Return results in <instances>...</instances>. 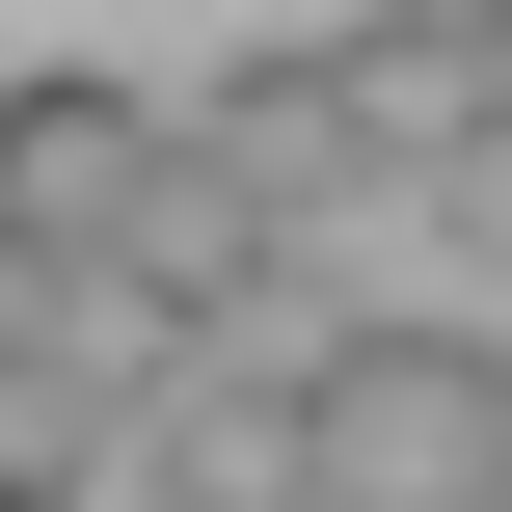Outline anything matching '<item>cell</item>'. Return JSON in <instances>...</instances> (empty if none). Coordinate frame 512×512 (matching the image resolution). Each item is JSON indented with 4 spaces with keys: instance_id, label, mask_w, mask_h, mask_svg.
<instances>
[{
    "instance_id": "cell-1",
    "label": "cell",
    "mask_w": 512,
    "mask_h": 512,
    "mask_svg": "<svg viewBox=\"0 0 512 512\" xmlns=\"http://www.w3.org/2000/svg\"><path fill=\"white\" fill-rule=\"evenodd\" d=\"M297 512H512V351L486 324H324L297 351Z\"/></svg>"
},
{
    "instance_id": "cell-2",
    "label": "cell",
    "mask_w": 512,
    "mask_h": 512,
    "mask_svg": "<svg viewBox=\"0 0 512 512\" xmlns=\"http://www.w3.org/2000/svg\"><path fill=\"white\" fill-rule=\"evenodd\" d=\"M162 135H189V162H216V189L270 216V243H351V216H378V189H351V108H324V27H270V54H216V81L162 108Z\"/></svg>"
},
{
    "instance_id": "cell-3",
    "label": "cell",
    "mask_w": 512,
    "mask_h": 512,
    "mask_svg": "<svg viewBox=\"0 0 512 512\" xmlns=\"http://www.w3.org/2000/svg\"><path fill=\"white\" fill-rule=\"evenodd\" d=\"M108 486H135V512H297V378L162 351V378L108 405Z\"/></svg>"
},
{
    "instance_id": "cell-4",
    "label": "cell",
    "mask_w": 512,
    "mask_h": 512,
    "mask_svg": "<svg viewBox=\"0 0 512 512\" xmlns=\"http://www.w3.org/2000/svg\"><path fill=\"white\" fill-rule=\"evenodd\" d=\"M135 162H162V81H108V54H27L0 81V243H108Z\"/></svg>"
},
{
    "instance_id": "cell-5",
    "label": "cell",
    "mask_w": 512,
    "mask_h": 512,
    "mask_svg": "<svg viewBox=\"0 0 512 512\" xmlns=\"http://www.w3.org/2000/svg\"><path fill=\"white\" fill-rule=\"evenodd\" d=\"M324 108H351V189H405V162L459 135V0H351V27H324Z\"/></svg>"
},
{
    "instance_id": "cell-6",
    "label": "cell",
    "mask_w": 512,
    "mask_h": 512,
    "mask_svg": "<svg viewBox=\"0 0 512 512\" xmlns=\"http://www.w3.org/2000/svg\"><path fill=\"white\" fill-rule=\"evenodd\" d=\"M0 351H54V378H108V405L162 378V324H135V297H108L81 243H0Z\"/></svg>"
},
{
    "instance_id": "cell-7",
    "label": "cell",
    "mask_w": 512,
    "mask_h": 512,
    "mask_svg": "<svg viewBox=\"0 0 512 512\" xmlns=\"http://www.w3.org/2000/svg\"><path fill=\"white\" fill-rule=\"evenodd\" d=\"M81 486H108V378L0 351V512H81Z\"/></svg>"
},
{
    "instance_id": "cell-8",
    "label": "cell",
    "mask_w": 512,
    "mask_h": 512,
    "mask_svg": "<svg viewBox=\"0 0 512 512\" xmlns=\"http://www.w3.org/2000/svg\"><path fill=\"white\" fill-rule=\"evenodd\" d=\"M405 243H459V270H512V135H486V108H459V135L405 162Z\"/></svg>"
},
{
    "instance_id": "cell-9",
    "label": "cell",
    "mask_w": 512,
    "mask_h": 512,
    "mask_svg": "<svg viewBox=\"0 0 512 512\" xmlns=\"http://www.w3.org/2000/svg\"><path fill=\"white\" fill-rule=\"evenodd\" d=\"M459 108H486V135H512V0H459Z\"/></svg>"
}]
</instances>
